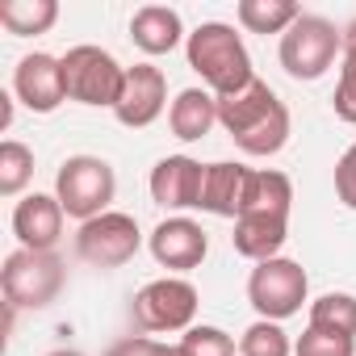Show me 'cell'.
Wrapping results in <instances>:
<instances>
[{"mask_svg":"<svg viewBox=\"0 0 356 356\" xmlns=\"http://www.w3.org/2000/svg\"><path fill=\"white\" fill-rule=\"evenodd\" d=\"M218 122L248 155H277L289 143V109L264 80H252L235 97H218Z\"/></svg>","mask_w":356,"mask_h":356,"instance_id":"6da1fadb","label":"cell"},{"mask_svg":"<svg viewBox=\"0 0 356 356\" xmlns=\"http://www.w3.org/2000/svg\"><path fill=\"white\" fill-rule=\"evenodd\" d=\"M185 51H189V67L210 84L214 97H235V92H243L256 80L252 55H248L243 38L231 26H222V22L197 26L189 34V47Z\"/></svg>","mask_w":356,"mask_h":356,"instance_id":"7a4b0ae2","label":"cell"},{"mask_svg":"<svg viewBox=\"0 0 356 356\" xmlns=\"http://www.w3.org/2000/svg\"><path fill=\"white\" fill-rule=\"evenodd\" d=\"M113 193H118V176L101 155H72V159H63V168L55 176V197H59L63 214L80 218V222L109 214Z\"/></svg>","mask_w":356,"mask_h":356,"instance_id":"3957f363","label":"cell"},{"mask_svg":"<svg viewBox=\"0 0 356 356\" xmlns=\"http://www.w3.org/2000/svg\"><path fill=\"white\" fill-rule=\"evenodd\" d=\"M63 281H67V268H63V260L55 252L17 248L5 260V268H0V285H5L9 310H42V306H51L63 293Z\"/></svg>","mask_w":356,"mask_h":356,"instance_id":"277c9868","label":"cell"},{"mask_svg":"<svg viewBox=\"0 0 356 356\" xmlns=\"http://www.w3.org/2000/svg\"><path fill=\"white\" fill-rule=\"evenodd\" d=\"M335 55H343V34L327 17L302 13L281 34V67L293 80H318V76H327V67L335 63Z\"/></svg>","mask_w":356,"mask_h":356,"instance_id":"5b68a950","label":"cell"},{"mask_svg":"<svg viewBox=\"0 0 356 356\" xmlns=\"http://www.w3.org/2000/svg\"><path fill=\"white\" fill-rule=\"evenodd\" d=\"M63 88H67V101H80V105H118L122 97V84H126V67L101 51V47H72L63 59Z\"/></svg>","mask_w":356,"mask_h":356,"instance_id":"8992f818","label":"cell"},{"mask_svg":"<svg viewBox=\"0 0 356 356\" xmlns=\"http://www.w3.org/2000/svg\"><path fill=\"white\" fill-rule=\"evenodd\" d=\"M134 327L143 335H155V331H189L193 327V314H197V289L193 281L185 277H159L151 285H143L134 293Z\"/></svg>","mask_w":356,"mask_h":356,"instance_id":"52a82bcc","label":"cell"},{"mask_svg":"<svg viewBox=\"0 0 356 356\" xmlns=\"http://www.w3.org/2000/svg\"><path fill=\"white\" fill-rule=\"evenodd\" d=\"M306 289H310L306 268L298 260H285V256L256 264L252 277H248V302L268 323H281V318L298 314L302 302H306Z\"/></svg>","mask_w":356,"mask_h":356,"instance_id":"ba28073f","label":"cell"},{"mask_svg":"<svg viewBox=\"0 0 356 356\" xmlns=\"http://www.w3.org/2000/svg\"><path fill=\"white\" fill-rule=\"evenodd\" d=\"M138 248H143V231H138L134 214H122V210L80 222V235H76V252L92 268H122L134 260Z\"/></svg>","mask_w":356,"mask_h":356,"instance_id":"9c48e42d","label":"cell"},{"mask_svg":"<svg viewBox=\"0 0 356 356\" xmlns=\"http://www.w3.org/2000/svg\"><path fill=\"white\" fill-rule=\"evenodd\" d=\"M163 101H168L163 72L151 67V63H134V67H126V84H122V97H118L113 113H118L122 126L143 130V126H151L163 113Z\"/></svg>","mask_w":356,"mask_h":356,"instance_id":"30bf717a","label":"cell"},{"mask_svg":"<svg viewBox=\"0 0 356 356\" xmlns=\"http://www.w3.org/2000/svg\"><path fill=\"white\" fill-rule=\"evenodd\" d=\"M206 168L193 155H168L151 168V197L163 210H193L202 206Z\"/></svg>","mask_w":356,"mask_h":356,"instance_id":"8fae6325","label":"cell"},{"mask_svg":"<svg viewBox=\"0 0 356 356\" xmlns=\"http://www.w3.org/2000/svg\"><path fill=\"white\" fill-rule=\"evenodd\" d=\"M206 252H210V239H206L202 222H193V218H163L151 231V256L159 268L189 273L206 260Z\"/></svg>","mask_w":356,"mask_h":356,"instance_id":"7c38bea8","label":"cell"},{"mask_svg":"<svg viewBox=\"0 0 356 356\" xmlns=\"http://www.w3.org/2000/svg\"><path fill=\"white\" fill-rule=\"evenodd\" d=\"M13 92L34 109V113H55L63 101H67V88H63V63L55 55H26L13 72Z\"/></svg>","mask_w":356,"mask_h":356,"instance_id":"4fadbf2b","label":"cell"},{"mask_svg":"<svg viewBox=\"0 0 356 356\" xmlns=\"http://www.w3.org/2000/svg\"><path fill=\"white\" fill-rule=\"evenodd\" d=\"M13 235L30 252H55V243L63 235V206H59V197L30 193L26 202H17V210H13Z\"/></svg>","mask_w":356,"mask_h":356,"instance_id":"5bb4252c","label":"cell"},{"mask_svg":"<svg viewBox=\"0 0 356 356\" xmlns=\"http://www.w3.org/2000/svg\"><path fill=\"white\" fill-rule=\"evenodd\" d=\"M285 239H289V218H281V214H239L235 218V235H231L235 252L256 260V264L277 260Z\"/></svg>","mask_w":356,"mask_h":356,"instance_id":"9a60e30c","label":"cell"},{"mask_svg":"<svg viewBox=\"0 0 356 356\" xmlns=\"http://www.w3.org/2000/svg\"><path fill=\"white\" fill-rule=\"evenodd\" d=\"M243 185H248V168L243 163H231V159L206 163V185H202V206L197 210L218 214V218H239Z\"/></svg>","mask_w":356,"mask_h":356,"instance_id":"2e32d148","label":"cell"},{"mask_svg":"<svg viewBox=\"0 0 356 356\" xmlns=\"http://www.w3.org/2000/svg\"><path fill=\"white\" fill-rule=\"evenodd\" d=\"M168 126L181 143H197L218 126V97L206 88H185L168 109Z\"/></svg>","mask_w":356,"mask_h":356,"instance_id":"e0dca14e","label":"cell"},{"mask_svg":"<svg viewBox=\"0 0 356 356\" xmlns=\"http://www.w3.org/2000/svg\"><path fill=\"white\" fill-rule=\"evenodd\" d=\"M130 38H134V47L147 51V55H168L176 42L185 38L181 13L168 9V5H143V9L130 17Z\"/></svg>","mask_w":356,"mask_h":356,"instance_id":"ac0fdd59","label":"cell"},{"mask_svg":"<svg viewBox=\"0 0 356 356\" xmlns=\"http://www.w3.org/2000/svg\"><path fill=\"white\" fill-rule=\"evenodd\" d=\"M289 206H293V185L285 172H252L248 168V185H243V206L239 214H281L289 218Z\"/></svg>","mask_w":356,"mask_h":356,"instance_id":"d6986e66","label":"cell"},{"mask_svg":"<svg viewBox=\"0 0 356 356\" xmlns=\"http://www.w3.org/2000/svg\"><path fill=\"white\" fill-rule=\"evenodd\" d=\"M55 22H59L55 0H5V5H0V26L9 34H22V38L47 34Z\"/></svg>","mask_w":356,"mask_h":356,"instance_id":"ffe728a7","label":"cell"},{"mask_svg":"<svg viewBox=\"0 0 356 356\" xmlns=\"http://www.w3.org/2000/svg\"><path fill=\"white\" fill-rule=\"evenodd\" d=\"M302 9L293 0H239V26L252 34H285Z\"/></svg>","mask_w":356,"mask_h":356,"instance_id":"44dd1931","label":"cell"},{"mask_svg":"<svg viewBox=\"0 0 356 356\" xmlns=\"http://www.w3.org/2000/svg\"><path fill=\"white\" fill-rule=\"evenodd\" d=\"M310 327L335 331V335H352V339H356V298H352V293H323V298L310 306Z\"/></svg>","mask_w":356,"mask_h":356,"instance_id":"7402d4cb","label":"cell"},{"mask_svg":"<svg viewBox=\"0 0 356 356\" xmlns=\"http://www.w3.org/2000/svg\"><path fill=\"white\" fill-rule=\"evenodd\" d=\"M30 181H34V151L17 138L0 143V193L17 197Z\"/></svg>","mask_w":356,"mask_h":356,"instance_id":"603a6c76","label":"cell"},{"mask_svg":"<svg viewBox=\"0 0 356 356\" xmlns=\"http://www.w3.org/2000/svg\"><path fill=\"white\" fill-rule=\"evenodd\" d=\"M331 105L343 122L356 126V22L343 30V67H339V84H335Z\"/></svg>","mask_w":356,"mask_h":356,"instance_id":"cb8c5ba5","label":"cell"},{"mask_svg":"<svg viewBox=\"0 0 356 356\" xmlns=\"http://www.w3.org/2000/svg\"><path fill=\"white\" fill-rule=\"evenodd\" d=\"M289 352H293L289 335L281 331V323H268V318L252 323L239 339V356H289Z\"/></svg>","mask_w":356,"mask_h":356,"instance_id":"d4e9b609","label":"cell"},{"mask_svg":"<svg viewBox=\"0 0 356 356\" xmlns=\"http://www.w3.org/2000/svg\"><path fill=\"white\" fill-rule=\"evenodd\" d=\"M293 356H356V339L352 335H335V331H318L306 327L293 343Z\"/></svg>","mask_w":356,"mask_h":356,"instance_id":"484cf974","label":"cell"},{"mask_svg":"<svg viewBox=\"0 0 356 356\" xmlns=\"http://www.w3.org/2000/svg\"><path fill=\"white\" fill-rule=\"evenodd\" d=\"M181 352L185 356H235V339L222 327H189L181 335Z\"/></svg>","mask_w":356,"mask_h":356,"instance_id":"4316f807","label":"cell"},{"mask_svg":"<svg viewBox=\"0 0 356 356\" xmlns=\"http://www.w3.org/2000/svg\"><path fill=\"white\" fill-rule=\"evenodd\" d=\"M105 356H185L181 343H159L151 335H130V339H118Z\"/></svg>","mask_w":356,"mask_h":356,"instance_id":"83f0119b","label":"cell"},{"mask_svg":"<svg viewBox=\"0 0 356 356\" xmlns=\"http://www.w3.org/2000/svg\"><path fill=\"white\" fill-rule=\"evenodd\" d=\"M335 197L348 206V210H356V143L339 155V163H335Z\"/></svg>","mask_w":356,"mask_h":356,"instance_id":"f1b7e54d","label":"cell"},{"mask_svg":"<svg viewBox=\"0 0 356 356\" xmlns=\"http://www.w3.org/2000/svg\"><path fill=\"white\" fill-rule=\"evenodd\" d=\"M9 122H13V101L0 92V130H9Z\"/></svg>","mask_w":356,"mask_h":356,"instance_id":"f546056e","label":"cell"},{"mask_svg":"<svg viewBox=\"0 0 356 356\" xmlns=\"http://www.w3.org/2000/svg\"><path fill=\"white\" fill-rule=\"evenodd\" d=\"M47 356H84V352H72V348H59V352H47Z\"/></svg>","mask_w":356,"mask_h":356,"instance_id":"4dcf8cb0","label":"cell"}]
</instances>
